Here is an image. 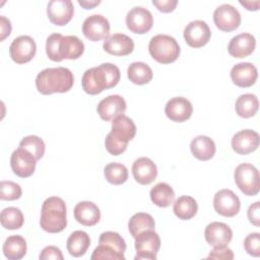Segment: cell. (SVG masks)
I'll list each match as a JSON object with an SVG mask.
<instances>
[{
	"instance_id": "1",
	"label": "cell",
	"mask_w": 260,
	"mask_h": 260,
	"mask_svg": "<svg viewBox=\"0 0 260 260\" xmlns=\"http://www.w3.org/2000/svg\"><path fill=\"white\" fill-rule=\"evenodd\" d=\"M121 78L120 69L112 63H103L87 69L81 79L82 89L91 95L116 86Z\"/></svg>"
},
{
	"instance_id": "2",
	"label": "cell",
	"mask_w": 260,
	"mask_h": 260,
	"mask_svg": "<svg viewBox=\"0 0 260 260\" xmlns=\"http://www.w3.org/2000/svg\"><path fill=\"white\" fill-rule=\"evenodd\" d=\"M84 52L83 42L76 36L52 34L46 41V54L54 62H61L64 59L75 60L81 57Z\"/></svg>"
},
{
	"instance_id": "3",
	"label": "cell",
	"mask_w": 260,
	"mask_h": 260,
	"mask_svg": "<svg viewBox=\"0 0 260 260\" xmlns=\"http://www.w3.org/2000/svg\"><path fill=\"white\" fill-rule=\"evenodd\" d=\"M73 83V73L66 67L46 68L36 77V87L39 92L45 95L67 92L72 88Z\"/></svg>"
},
{
	"instance_id": "4",
	"label": "cell",
	"mask_w": 260,
	"mask_h": 260,
	"mask_svg": "<svg viewBox=\"0 0 260 260\" xmlns=\"http://www.w3.org/2000/svg\"><path fill=\"white\" fill-rule=\"evenodd\" d=\"M136 134V125L128 116L120 115L112 122L111 132L106 136L105 146L107 151L112 155L122 154L128 142L134 138Z\"/></svg>"
},
{
	"instance_id": "5",
	"label": "cell",
	"mask_w": 260,
	"mask_h": 260,
	"mask_svg": "<svg viewBox=\"0 0 260 260\" xmlns=\"http://www.w3.org/2000/svg\"><path fill=\"white\" fill-rule=\"evenodd\" d=\"M41 228L51 234L62 232L67 225V209L65 201L57 196L47 198L41 209Z\"/></svg>"
},
{
	"instance_id": "6",
	"label": "cell",
	"mask_w": 260,
	"mask_h": 260,
	"mask_svg": "<svg viewBox=\"0 0 260 260\" xmlns=\"http://www.w3.org/2000/svg\"><path fill=\"white\" fill-rule=\"evenodd\" d=\"M148 51L150 56L161 64L175 62L181 53L178 42L169 35H156L152 37L149 41Z\"/></svg>"
},
{
	"instance_id": "7",
	"label": "cell",
	"mask_w": 260,
	"mask_h": 260,
	"mask_svg": "<svg viewBox=\"0 0 260 260\" xmlns=\"http://www.w3.org/2000/svg\"><path fill=\"white\" fill-rule=\"evenodd\" d=\"M238 188L247 196H255L260 190V176L256 167L251 164L239 165L234 173Z\"/></svg>"
},
{
	"instance_id": "8",
	"label": "cell",
	"mask_w": 260,
	"mask_h": 260,
	"mask_svg": "<svg viewBox=\"0 0 260 260\" xmlns=\"http://www.w3.org/2000/svg\"><path fill=\"white\" fill-rule=\"evenodd\" d=\"M134 247L137 252L134 257L135 260H155L156 254L160 248L159 236L154 230L142 232L135 238Z\"/></svg>"
},
{
	"instance_id": "9",
	"label": "cell",
	"mask_w": 260,
	"mask_h": 260,
	"mask_svg": "<svg viewBox=\"0 0 260 260\" xmlns=\"http://www.w3.org/2000/svg\"><path fill=\"white\" fill-rule=\"evenodd\" d=\"M152 24L153 16L151 12L142 6L131 8L126 15V25L133 34H146L151 29Z\"/></svg>"
},
{
	"instance_id": "10",
	"label": "cell",
	"mask_w": 260,
	"mask_h": 260,
	"mask_svg": "<svg viewBox=\"0 0 260 260\" xmlns=\"http://www.w3.org/2000/svg\"><path fill=\"white\" fill-rule=\"evenodd\" d=\"M36 52V42L29 36H19L15 38L9 47L10 58L17 64L29 62L35 57Z\"/></svg>"
},
{
	"instance_id": "11",
	"label": "cell",
	"mask_w": 260,
	"mask_h": 260,
	"mask_svg": "<svg viewBox=\"0 0 260 260\" xmlns=\"http://www.w3.org/2000/svg\"><path fill=\"white\" fill-rule=\"evenodd\" d=\"M213 21L218 29L230 32L240 26L241 14L233 5L221 4L213 12Z\"/></svg>"
},
{
	"instance_id": "12",
	"label": "cell",
	"mask_w": 260,
	"mask_h": 260,
	"mask_svg": "<svg viewBox=\"0 0 260 260\" xmlns=\"http://www.w3.org/2000/svg\"><path fill=\"white\" fill-rule=\"evenodd\" d=\"M213 208L222 216L233 217L239 213L241 201L232 190L221 189L217 191L213 197Z\"/></svg>"
},
{
	"instance_id": "13",
	"label": "cell",
	"mask_w": 260,
	"mask_h": 260,
	"mask_svg": "<svg viewBox=\"0 0 260 260\" xmlns=\"http://www.w3.org/2000/svg\"><path fill=\"white\" fill-rule=\"evenodd\" d=\"M184 39L191 48H201L205 46L211 37L208 24L204 20H193L189 22L184 29Z\"/></svg>"
},
{
	"instance_id": "14",
	"label": "cell",
	"mask_w": 260,
	"mask_h": 260,
	"mask_svg": "<svg viewBox=\"0 0 260 260\" xmlns=\"http://www.w3.org/2000/svg\"><path fill=\"white\" fill-rule=\"evenodd\" d=\"M82 32L87 40L99 42L109 37L110 22L102 14L89 15L83 21Z\"/></svg>"
},
{
	"instance_id": "15",
	"label": "cell",
	"mask_w": 260,
	"mask_h": 260,
	"mask_svg": "<svg viewBox=\"0 0 260 260\" xmlns=\"http://www.w3.org/2000/svg\"><path fill=\"white\" fill-rule=\"evenodd\" d=\"M37 158L26 149L18 147L10 157V167L13 173L20 178L30 177L36 170Z\"/></svg>"
},
{
	"instance_id": "16",
	"label": "cell",
	"mask_w": 260,
	"mask_h": 260,
	"mask_svg": "<svg viewBox=\"0 0 260 260\" xmlns=\"http://www.w3.org/2000/svg\"><path fill=\"white\" fill-rule=\"evenodd\" d=\"M74 6L70 0H52L47 5L49 20L58 26L66 25L73 17Z\"/></svg>"
},
{
	"instance_id": "17",
	"label": "cell",
	"mask_w": 260,
	"mask_h": 260,
	"mask_svg": "<svg viewBox=\"0 0 260 260\" xmlns=\"http://www.w3.org/2000/svg\"><path fill=\"white\" fill-rule=\"evenodd\" d=\"M126 109L127 105L123 96L111 94L98 104L96 112L104 121H111L120 115H124Z\"/></svg>"
},
{
	"instance_id": "18",
	"label": "cell",
	"mask_w": 260,
	"mask_h": 260,
	"mask_svg": "<svg viewBox=\"0 0 260 260\" xmlns=\"http://www.w3.org/2000/svg\"><path fill=\"white\" fill-rule=\"evenodd\" d=\"M204 237L206 242L213 248L223 247L228 246V244L232 241L233 231L224 222L212 221L206 225Z\"/></svg>"
},
{
	"instance_id": "19",
	"label": "cell",
	"mask_w": 260,
	"mask_h": 260,
	"mask_svg": "<svg viewBox=\"0 0 260 260\" xmlns=\"http://www.w3.org/2000/svg\"><path fill=\"white\" fill-rule=\"evenodd\" d=\"M165 113L171 121L182 123L191 117L193 107L191 102L186 98L175 96L169 100L166 104Z\"/></svg>"
},
{
	"instance_id": "20",
	"label": "cell",
	"mask_w": 260,
	"mask_h": 260,
	"mask_svg": "<svg viewBox=\"0 0 260 260\" xmlns=\"http://www.w3.org/2000/svg\"><path fill=\"white\" fill-rule=\"evenodd\" d=\"M259 146V134L251 129H244L237 132L232 138V148L241 155L255 151Z\"/></svg>"
},
{
	"instance_id": "21",
	"label": "cell",
	"mask_w": 260,
	"mask_h": 260,
	"mask_svg": "<svg viewBox=\"0 0 260 260\" xmlns=\"http://www.w3.org/2000/svg\"><path fill=\"white\" fill-rule=\"evenodd\" d=\"M104 50L114 56H127L134 50L133 40L124 34H114L105 39Z\"/></svg>"
},
{
	"instance_id": "22",
	"label": "cell",
	"mask_w": 260,
	"mask_h": 260,
	"mask_svg": "<svg viewBox=\"0 0 260 260\" xmlns=\"http://www.w3.org/2000/svg\"><path fill=\"white\" fill-rule=\"evenodd\" d=\"M258 77V71L255 65L250 62L236 64L231 70V78L234 84L239 87H250L255 84Z\"/></svg>"
},
{
	"instance_id": "23",
	"label": "cell",
	"mask_w": 260,
	"mask_h": 260,
	"mask_svg": "<svg viewBox=\"0 0 260 260\" xmlns=\"http://www.w3.org/2000/svg\"><path fill=\"white\" fill-rule=\"evenodd\" d=\"M256 47L255 37L248 32H242L232 38L229 43L228 51L234 58H245L251 55Z\"/></svg>"
},
{
	"instance_id": "24",
	"label": "cell",
	"mask_w": 260,
	"mask_h": 260,
	"mask_svg": "<svg viewBox=\"0 0 260 260\" xmlns=\"http://www.w3.org/2000/svg\"><path fill=\"white\" fill-rule=\"evenodd\" d=\"M132 175L140 185H149L157 176L156 165L148 157H139L132 165Z\"/></svg>"
},
{
	"instance_id": "25",
	"label": "cell",
	"mask_w": 260,
	"mask_h": 260,
	"mask_svg": "<svg viewBox=\"0 0 260 260\" xmlns=\"http://www.w3.org/2000/svg\"><path fill=\"white\" fill-rule=\"evenodd\" d=\"M73 213L76 221L85 226H92L101 219L100 208L91 201H81L77 203Z\"/></svg>"
},
{
	"instance_id": "26",
	"label": "cell",
	"mask_w": 260,
	"mask_h": 260,
	"mask_svg": "<svg viewBox=\"0 0 260 260\" xmlns=\"http://www.w3.org/2000/svg\"><path fill=\"white\" fill-rule=\"evenodd\" d=\"M190 149L194 157L205 161L211 159L214 156L216 146L210 137L205 135H198L192 139L190 143Z\"/></svg>"
},
{
	"instance_id": "27",
	"label": "cell",
	"mask_w": 260,
	"mask_h": 260,
	"mask_svg": "<svg viewBox=\"0 0 260 260\" xmlns=\"http://www.w3.org/2000/svg\"><path fill=\"white\" fill-rule=\"evenodd\" d=\"M26 241L19 235L9 236L3 244V254L8 260H19L26 254Z\"/></svg>"
},
{
	"instance_id": "28",
	"label": "cell",
	"mask_w": 260,
	"mask_h": 260,
	"mask_svg": "<svg viewBox=\"0 0 260 260\" xmlns=\"http://www.w3.org/2000/svg\"><path fill=\"white\" fill-rule=\"evenodd\" d=\"M90 246V238L83 231L73 232L67 239L66 247L69 254L73 257L83 256Z\"/></svg>"
},
{
	"instance_id": "29",
	"label": "cell",
	"mask_w": 260,
	"mask_h": 260,
	"mask_svg": "<svg viewBox=\"0 0 260 260\" xmlns=\"http://www.w3.org/2000/svg\"><path fill=\"white\" fill-rule=\"evenodd\" d=\"M198 210V204L192 196L183 195L176 199L173 206V211L175 215L182 219L188 220L193 218Z\"/></svg>"
},
{
	"instance_id": "30",
	"label": "cell",
	"mask_w": 260,
	"mask_h": 260,
	"mask_svg": "<svg viewBox=\"0 0 260 260\" xmlns=\"http://www.w3.org/2000/svg\"><path fill=\"white\" fill-rule=\"evenodd\" d=\"M150 199L158 207H168L175 200L174 189L168 183H157L154 185L149 192Z\"/></svg>"
},
{
	"instance_id": "31",
	"label": "cell",
	"mask_w": 260,
	"mask_h": 260,
	"mask_svg": "<svg viewBox=\"0 0 260 260\" xmlns=\"http://www.w3.org/2000/svg\"><path fill=\"white\" fill-rule=\"evenodd\" d=\"M128 79L138 85H143L151 81L153 77L152 69L144 62H133L127 69Z\"/></svg>"
},
{
	"instance_id": "32",
	"label": "cell",
	"mask_w": 260,
	"mask_h": 260,
	"mask_svg": "<svg viewBox=\"0 0 260 260\" xmlns=\"http://www.w3.org/2000/svg\"><path fill=\"white\" fill-rule=\"evenodd\" d=\"M155 222L153 217L146 212H137L133 214L128 221L130 235L135 239L139 234L148 230H154Z\"/></svg>"
},
{
	"instance_id": "33",
	"label": "cell",
	"mask_w": 260,
	"mask_h": 260,
	"mask_svg": "<svg viewBox=\"0 0 260 260\" xmlns=\"http://www.w3.org/2000/svg\"><path fill=\"white\" fill-rule=\"evenodd\" d=\"M259 108L258 98L253 93L241 94L235 104V110L241 118H251L256 115Z\"/></svg>"
},
{
	"instance_id": "34",
	"label": "cell",
	"mask_w": 260,
	"mask_h": 260,
	"mask_svg": "<svg viewBox=\"0 0 260 260\" xmlns=\"http://www.w3.org/2000/svg\"><path fill=\"white\" fill-rule=\"evenodd\" d=\"M0 221L2 228L6 230H18L23 225L24 217L21 210L17 207H6L2 209L0 215Z\"/></svg>"
},
{
	"instance_id": "35",
	"label": "cell",
	"mask_w": 260,
	"mask_h": 260,
	"mask_svg": "<svg viewBox=\"0 0 260 260\" xmlns=\"http://www.w3.org/2000/svg\"><path fill=\"white\" fill-rule=\"evenodd\" d=\"M106 180L112 185H122L128 180L127 168L119 162H110L104 169Z\"/></svg>"
},
{
	"instance_id": "36",
	"label": "cell",
	"mask_w": 260,
	"mask_h": 260,
	"mask_svg": "<svg viewBox=\"0 0 260 260\" xmlns=\"http://www.w3.org/2000/svg\"><path fill=\"white\" fill-rule=\"evenodd\" d=\"M19 147L28 150L37 158V160L44 156L46 150L45 142L37 135H28L22 138L19 142Z\"/></svg>"
},
{
	"instance_id": "37",
	"label": "cell",
	"mask_w": 260,
	"mask_h": 260,
	"mask_svg": "<svg viewBox=\"0 0 260 260\" xmlns=\"http://www.w3.org/2000/svg\"><path fill=\"white\" fill-rule=\"evenodd\" d=\"M99 244H104L108 245L112 248H114L117 252L124 254L126 251V243L124 239L116 232H104L101 234L100 239H99Z\"/></svg>"
},
{
	"instance_id": "38",
	"label": "cell",
	"mask_w": 260,
	"mask_h": 260,
	"mask_svg": "<svg viewBox=\"0 0 260 260\" xmlns=\"http://www.w3.org/2000/svg\"><path fill=\"white\" fill-rule=\"evenodd\" d=\"M21 187L12 181H1L0 184V199L12 201L21 197Z\"/></svg>"
},
{
	"instance_id": "39",
	"label": "cell",
	"mask_w": 260,
	"mask_h": 260,
	"mask_svg": "<svg viewBox=\"0 0 260 260\" xmlns=\"http://www.w3.org/2000/svg\"><path fill=\"white\" fill-rule=\"evenodd\" d=\"M91 260H101V259H110V260H124L125 256L124 254H121L117 252L114 248L104 245V244H99V246L93 250L91 256Z\"/></svg>"
},
{
	"instance_id": "40",
	"label": "cell",
	"mask_w": 260,
	"mask_h": 260,
	"mask_svg": "<svg viewBox=\"0 0 260 260\" xmlns=\"http://www.w3.org/2000/svg\"><path fill=\"white\" fill-rule=\"evenodd\" d=\"M244 248L249 255L253 257H259L260 256V234L259 233L249 234L244 240Z\"/></svg>"
},
{
	"instance_id": "41",
	"label": "cell",
	"mask_w": 260,
	"mask_h": 260,
	"mask_svg": "<svg viewBox=\"0 0 260 260\" xmlns=\"http://www.w3.org/2000/svg\"><path fill=\"white\" fill-rule=\"evenodd\" d=\"M40 259L42 260H48V259H55V260H63V254L61 252V250L55 246H47L45 247L40 256Z\"/></svg>"
},
{
	"instance_id": "42",
	"label": "cell",
	"mask_w": 260,
	"mask_h": 260,
	"mask_svg": "<svg viewBox=\"0 0 260 260\" xmlns=\"http://www.w3.org/2000/svg\"><path fill=\"white\" fill-rule=\"evenodd\" d=\"M208 258L212 259H234L233 251L228 248L226 246L223 247H215L213 250L210 251Z\"/></svg>"
},
{
	"instance_id": "43",
	"label": "cell",
	"mask_w": 260,
	"mask_h": 260,
	"mask_svg": "<svg viewBox=\"0 0 260 260\" xmlns=\"http://www.w3.org/2000/svg\"><path fill=\"white\" fill-rule=\"evenodd\" d=\"M247 216L249 221L254 224L255 226L260 225V202L256 201L252 203L248 210H247Z\"/></svg>"
},
{
	"instance_id": "44",
	"label": "cell",
	"mask_w": 260,
	"mask_h": 260,
	"mask_svg": "<svg viewBox=\"0 0 260 260\" xmlns=\"http://www.w3.org/2000/svg\"><path fill=\"white\" fill-rule=\"evenodd\" d=\"M152 4L164 13H170L175 10L178 1L177 0H152Z\"/></svg>"
},
{
	"instance_id": "45",
	"label": "cell",
	"mask_w": 260,
	"mask_h": 260,
	"mask_svg": "<svg viewBox=\"0 0 260 260\" xmlns=\"http://www.w3.org/2000/svg\"><path fill=\"white\" fill-rule=\"evenodd\" d=\"M11 22L4 15L0 16V41H4L11 34Z\"/></svg>"
},
{
	"instance_id": "46",
	"label": "cell",
	"mask_w": 260,
	"mask_h": 260,
	"mask_svg": "<svg viewBox=\"0 0 260 260\" xmlns=\"http://www.w3.org/2000/svg\"><path fill=\"white\" fill-rule=\"evenodd\" d=\"M240 4L242 6H244L247 10L256 11L259 9L260 1L259 0H257V1H240Z\"/></svg>"
},
{
	"instance_id": "47",
	"label": "cell",
	"mask_w": 260,
	"mask_h": 260,
	"mask_svg": "<svg viewBox=\"0 0 260 260\" xmlns=\"http://www.w3.org/2000/svg\"><path fill=\"white\" fill-rule=\"evenodd\" d=\"M100 3H101V1H96V0L95 1H80V0H78V4L80 6H82L84 9H92Z\"/></svg>"
}]
</instances>
